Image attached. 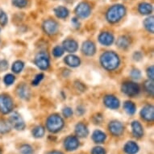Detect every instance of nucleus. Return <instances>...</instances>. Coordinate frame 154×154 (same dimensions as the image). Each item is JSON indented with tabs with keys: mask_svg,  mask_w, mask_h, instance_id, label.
Segmentation results:
<instances>
[{
	"mask_svg": "<svg viewBox=\"0 0 154 154\" xmlns=\"http://www.w3.org/2000/svg\"><path fill=\"white\" fill-rule=\"evenodd\" d=\"M106 139V135L100 130H95L92 135V140L97 144L104 143Z\"/></svg>",
	"mask_w": 154,
	"mask_h": 154,
	"instance_id": "nucleus-21",
	"label": "nucleus"
},
{
	"mask_svg": "<svg viewBox=\"0 0 154 154\" xmlns=\"http://www.w3.org/2000/svg\"><path fill=\"white\" fill-rule=\"evenodd\" d=\"M35 64L38 68L45 70L49 67V57L45 52L39 53L35 57Z\"/></svg>",
	"mask_w": 154,
	"mask_h": 154,
	"instance_id": "nucleus-5",
	"label": "nucleus"
},
{
	"mask_svg": "<svg viewBox=\"0 0 154 154\" xmlns=\"http://www.w3.org/2000/svg\"><path fill=\"white\" fill-rule=\"evenodd\" d=\"M82 53L86 56H93L95 53L96 48L94 44L90 41H85L82 47Z\"/></svg>",
	"mask_w": 154,
	"mask_h": 154,
	"instance_id": "nucleus-15",
	"label": "nucleus"
},
{
	"mask_svg": "<svg viewBox=\"0 0 154 154\" xmlns=\"http://www.w3.org/2000/svg\"><path fill=\"white\" fill-rule=\"evenodd\" d=\"M64 145L67 151H74L79 147V139L73 136H69L65 140Z\"/></svg>",
	"mask_w": 154,
	"mask_h": 154,
	"instance_id": "nucleus-10",
	"label": "nucleus"
},
{
	"mask_svg": "<svg viewBox=\"0 0 154 154\" xmlns=\"http://www.w3.org/2000/svg\"><path fill=\"white\" fill-rule=\"evenodd\" d=\"M75 132L76 135L81 138H85L88 136L89 131L87 129V127L82 123H79L75 126Z\"/></svg>",
	"mask_w": 154,
	"mask_h": 154,
	"instance_id": "nucleus-19",
	"label": "nucleus"
},
{
	"mask_svg": "<svg viewBox=\"0 0 154 154\" xmlns=\"http://www.w3.org/2000/svg\"><path fill=\"white\" fill-rule=\"evenodd\" d=\"M91 153L92 154H106V151L102 147H94L92 151H91Z\"/></svg>",
	"mask_w": 154,
	"mask_h": 154,
	"instance_id": "nucleus-38",
	"label": "nucleus"
},
{
	"mask_svg": "<svg viewBox=\"0 0 154 154\" xmlns=\"http://www.w3.org/2000/svg\"><path fill=\"white\" fill-rule=\"evenodd\" d=\"M44 79V74L42 73H40V74H37V75L35 76V78L34 79V80L32 81V85L34 86H37L38 84H40L42 80Z\"/></svg>",
	"mask_w": 154,
	"mask_h": 154,
	"instance_id": "nucleus-39",
	"label": "nucleus"
},
{
	"mask_svg": "<svg viewBox=\"0 0 154 154\" xmlns=\"http://www.w3.org/2000/svg\"><path fill=\"white\" fill-rule=\"evenodd\" d=\"M18 96L22 99H28L30 98V91L25 84H21L17 88Z\"/></svg>",
	"mask_w": 154,
	"mask_h": 154,
	"instance_id": "nucleus-17",
	"label": "nucleus"
},
{
	"mask_svg": "<svg viewBox=\"0 0 154 154\" xmlns=\"http://www.w3.org/2000/svg\"><path fill=\"white\" fill-rule=\"evenodd\" d=\"M124 108L128 115H133L137 111V106L132 102L127 101L124 103Z\"/></svg>",
	"mask_w": 154,
	"mask_h": 154,
	"instance_id": "nucleus-27",
	"label": "nucleus"
},
{
	"mask_svg": "<svg viewBox=\"0 0 154 154\" xmlns=\"http://www.w3.org/2000/svg\"><path fill=\"white\" fill-rule=\"evenodd\" d=\"M14 103L12 99L8 94L0 95V112L3 114H8L13 110Z\"/></svg>",
	"mask_w": 154,
	"mask_h": 154,
	"instance_id": "nucleus-4",
	"label": "nucleus"
},
{
	"mask_svg": "<svg viewBox=\"0 0 154 154\" xmlns=\"http://www.w3.org/2000/svg\"><path fill=\"white\" fill-rule=\"evenodd\" d=\"M23 67H24V64L23 61H16L12 65V71L15 73H20L21 71L23 70Z\"/></svg>",
	"mask_w": 154,
	"mask_h": 154,
	"instance_id": "nucleus-30",
	"label": "nucleus"
},
{
	"mask_svg": "<svg viewBox=\"0 0 154 154\" xmlns=\"http://www.w3.org/2000/svg\"><path fill=\"white\" fill-rule=\"evenodd\" d=\"M45 135V128L42 126L35 127L32 130V136L35 138H41Z\"/></svg>",
	"mask_w": 154,
	"mask_h": 154,
	"instance_id": "nucleus-29",
	"label": "nucleus"
},
{
	"mask_svg": "<svg viewBox=\"0 0 154 154\" xmlns=\"http://www.w3.org/2000/svg\"><path fill=\"white\" fill-rule=\"evenodd\" d=\"M12 4L16 8H23L28 4V0H12Z\"/></svg>",
	"mask_w": 154,
	"mask_h": 154,
	"instance_id": "nucleus-33",
	"label": "nucleus"
},
{
	"mask_svg": "<svg viewBox=\"0 0 154 154\" xmlns=\"http://www.w3.org/2000/svg\"><path fill=\"white\" fill-rule=\"evenodd\" d=\"M144 89L145 91L151 94L152 96H153L154 94V85H153V81L152 80H148L144 82Z\"/></svg>",
	"mask_w": 154,
	"mask_h": 154,
	"instance_id": "nucleus-31",
	"label": "nucleus"
},
{
	"mask_svg": "<svg viewBox=\"0 0 154 154\" xmlns=\"http://www.w3.org/2000/svg\"><path fill=\"white\" fill-rule=\"evenodd\" d=\"M133 57L135 60L140 61V60L142 58V54L140 53H139V52H137V53H135V54H134Z\"/></svg>",
	"mask_w": 154,
	"mask_h": 154,
	"instance_id": "nucleus-44",
	"label": "nucleus"
},
{
	"mask_svg": "<svg viewBox=\"0 0 154 154\" xmlns=\"http://www.w3.org/2000/svg\"><path fill=\"white\" fill-rule=\"evenodd\" d=\"M8 23V15L3 10L0 9V24L5 26Z\"/></svg>",
	"mask_w": 154,
	"mask_h": 154,
	"instance_id": "nucleus-36",
	"label": "nucleus"
},
{
	"mask_svg": "<svg viewBox=\"0 0 154 154\" xmlns=\"http://www.w3.org/2000/svg\"><path fill=\"white\" fill-rule=\"evenodd\" d=\"M48 154H63L61 152H59V151H52L50 152H48Z\"/></svg>",
	"mask_w": 154,
	"mask_h": 154,
	"instance_id": "nucleus-47",
	"label": "nucleus"
},
{
	"mask_svg": "<svg viewBox=\"0 0 154 154\" xmlns=\"http://www.w3.org/2000/svg\"><path fill=\"white\" fill-rule=\"evenodd\" d=\"M65 62L71 67H78L81 63V61L79 57H77V56L69 55L65 59Z\"/></svg>",
	"mask_w": 154,
	"mask_h": 154,
	"instance_id": "nucleus-22",
	"label": "nucleus"
},
{
	"mask_svg": "<svg viewBox=\"0 0 154 154\" xmlns=\"http://www.w3.org/2000/svg\"><path fill=\"white\" fill-rule=\"evenodd\" d=\"M147 74H148V77L149 79L153 81L154 79V67L153 66H150L149 68H148L147 69Z\"/></svg>",
	"mask_w": 154,
	"mask_h": 154,
	"instance_id": "nucleus-41",
	"label": "nucleus"
},
{
	"mask_svg": "<svg viewBox=\"0 0 154 154\" xmlns=\"http://www.w3.org/2000/svg\"><path fill=\"white\" fill-rule=\"evenodd\" d=\"M131 77L133 79H136V80H138V79H140L141 77V73L139 69H132L131 72Z\"/></svg>",
	"mask_w": 154,
	"mask_h": 154,
	"instance_id": "nucleus-37",
	"label": "nucleus"
},
{
	"mask_svg": "<svg viewBox=\"0 0 154 154\" xmlns=\"http://www.w3.org/2000/svg\"><path fill=\"white\" fill-rule=\"evenodd\" d=\"M139 11L142 15H149L152 11V6L148 3H142L139 5Z\"/></svg>",
	"mask_w": 154,
	"mask_h": 154,
	"instance_id": "nucleus-25",
	"label": "nucleus"
},
{
	"mask_svg": "<svg viewBox=\"0 0 154 154\" xmlns=\"http://www.w3.org/2000/svg\"><path fill=\"white\" fill-rule=\"evenodd\" d=\"M20 154H33L34 151L29 144H23L20 149Z\"/></svg>",
	"mask_w": 154,
	"mask_h": 154,
	"instance_id": "nucleus-32",
	"label": "nucleus"
},
{
	"mask_svg": "<svg viewBox=\"0 0 154 154\" xmlns=\"http://www.w3.org/2000/svg\"><path fill=\"white\" fill-rule=\"evenodd\" d=\"M100 62H101L102 66L105 69L110 71L114 70L119 65V56L114 52L107 51L102 54L100 57Z\"/></svg>",
	"mask_w": 154,
	"mask_h": 154,
	"instance_id": "nucleus-1",
	"label": "nucleus"
},
{
	"mask_svg": "<svg viewBox=\"0 0 154 154\" xmlns=\"http://www.w3.org/2000/svg\"><path fill=\"white\" fill-rule=\"evenodd\" d=\"M53 54L55 57H60L64 54V48L61 46H57L53 48Z\"/></svg>",
	"mask_w": 154,
	"mask_h": 154,
	"instance_id": "nucleus-34",
	"label": "nucleus"
},
{
	"mask_svg": "<svg viewBox=\"0 0 154 154\" xmlns=\"http://www.w3.org/2000/svg\"><path fill=\"white\" fill-rule=\"evenodd\" d=\"M0 154H1V150H0Z\"/></svg>",
	"mask_w": 154,
	"mask_h": 154,
	"instance_id": "nucleus-48",
	"label": "nucleus"
},
{
	"mask_svg": "<svg viewBox=\"0 0 154 154\" xmlns=\"http://www.w3.org/2000/svg\"><path fill=\"white\" fill-rule=\"evenodd\" d=\"M93 120L94 122V124H100L102 121H103V117L100 114H98V115H95L93 118Z\"/></svg>",
	"mask_w": 154,
	"mask_h": 154,
	"instance_id": "nucleus-43",
	"label": "nucleus"
},
{
	"mask_svg": "<svg viewBox=\"0 0 154 154\" xmlns=\"http://www.w3.org/2000/svg\"><path fill=\"white\" fill-rule=\"evenodd\" d=\"M72 23H73V25L75 27V28H79V25H80V23H79V21L78 19H76V18H73V20H72Z\"/></svg>",
	"mask_w": 154,
	"mask_h": 154,
	"instance_id": "nucleus-45",
	"label": "nucleus"
},
{
	"mask_svg": "<svg viewBox=\"0 0 154 154\" xmlns=\"http://www.w3.org/2000/svg\"><path fill=\"white\" fill-rule=\"evenodd\" d=\"M140 116L146 121H152L154 119V108L152 105H146L142 108Z\"/></svg>",
	"mask_w": 154,
	"mask_h": 154,
	"instance_id": "nucleus-12",
	"label": "nucleus"
},
{
	"mask_svg": "<svg viewBox=\"0 0 154 154\" xmlns=\"http://www.w3.org/2000/svg\"><path fill=\"white\" fill-rule=\"evenodd\" d=\"M11 128L10 122L7 120H1L0 121V133H7L8 131H10Z\"/></svg>",
	"mask_w": 154,
	"mask_h": 154,
	"instance_id": "nucleus-28",
	"label": "nucleus"
},
{
	"mask_svg": "<svg viewBox=\"0 0 154 154\" xmlns=\"http://www.w3.org/2000/svg\"><path fill=\"white\" fill-rule=\"evenodd\" d=\"M109 131L112 135L116 137H119L124 132V125L119 121H112L109 124L108 126Z\"/></svg>",
	"mask_w": 154,
	"mask_h": 154,
	"instance_id": "nucleus-11",
	"label": "nucleus"
},
{
	"mask_svg": "<svg viewBox=\"0 0 154 154\" xmlns=\"http://www.w3.org/2000/svg\"><path fill=\"white\" fill-rule=\"evenodd\" d=\"M75 12L79 17L85 19V18H87L89 15H91V7L87 3L82 2V3H80L79 5L77 6V8L75 9Z\"/></svg>",
	"mask_w": 154,
	"mask_h": 154,
	"instance_id": "nucleus-8",
	"label": "nucleus"
},
{
	"mask_svg": "<svg viewBox=\"0 0 154 154\" xmlns=\"http://www.w3.org/2000/svg\"><path fill=\"white\" fill-rule=\"evenodd\" d=\"M54 13L57 15V17L60 18V19H66L68 17L69 10L65 7L60 6L54 9Z\"/></svg>",
	"mask_w": 154,
	"mask_h": 154,
	"instance_id": "nucleus-23",
	"label": "nucleus"
},
{
	"mask_svg": "<svg viewBox=\"0 0 154 154\" xmlns=\"http://www.w3.org/2000/svg\"><path fill=\"white\" fill-rule=\"evenodd\" d=\"M15 76L12 75V74H7L5 76V78H4V82L7 86H11V85H12L14 83V82H15Z\"/></svg>",
	"mask_w": 154,
	"mask_h": 154,
	"instance_id": "nucleus-35",
	"label": "nucleus"
},
{
	"mask_svg": "<svg viewBox=\"0 0 154 154\" xmlns=\"http://www.w3.org/2000/svg\"><path fill=\"white\" fill-rule=\"evenodd\" d=\"M8 68V62L7 61H0V71H5Z\"/></svg>",
	"mask_w": 154,
	"mask_h": 154,
	"instance_id": "nucleus-42",
	"label": "nucleus"
},
{
	"mask_svg": "<svg viewBox=\"0 0 154 154\" xmlns=\"http://www.w3.org/2000/svg\"><path fill=\"white\" fill-rule=\"evenodd\" d=\"M99 41L103 45L109 46L112 45L114 42V36L111 33L107 32H102L99 36Z\"/></svg>",
	"mask_w": 154,
	"mask_h": 154,
	"instance_id": "nucleus-14",
	"label": "nucleus"
},
{
	"mask_svg": "<svg viewBox=\"0 0 154 154\" xmlns=\"http://www.w3.org/2000/svg\"><path fill=\"white\" fill-rule=\"evenodd\" d=\"M126 9L123 5L117 4L112 6L106 13V20L110 23H116L124 17Z\"/></svg>",
	"mask_w": 154,
	"mask_h": 154,
	"instance_id": "nucleus-2",
	"label": "nucleus"
},
{
	"mask_svg": "<svg viewBox=\"0 0 154 154\" xmlns=\"http://www.w3.org/2000/svg\"><path fill=\"white\" fill-rule=\"evenodd\" d=\"M58 23H57L55 20H48L45 21L43 23L44 31L48 35L56 34L58 31Z\"/></svg>",
	"mask_w": 154,
	"mask_h": 154,
	"instance_id": "nucleus-9",
	"label": "nucleus"
},
{
	"mask_svg": "<svg viewBox=\"0 0 154 154\" xmlns=\"http://www.w3.org/2000/svg\"><path fill=\"white\" fill-rule=\"evenodd\" d=\"M122 91L125 94L133 97L137 95L140 92V87L137 83L131 82H126L122 85Z\"/></svg>",
	"mask_w": 154,
	"mask_h": 154,
	"instance_id": "nucleus-6",
	"label": "nucleus"
},
{
	"mask_svg": "<svg viewBox=\"0 0 154 154\" xmlns=\"http://www.w3.org/2000/svg\"><path fill=\"white\" fill-rule=\"evenodd\" d=\"M79 45L78 43L74 40L72 39H67L63 41V48L68 53H74L78 50Z\"/></svg>",
	"mask_w": 154,
	"mask_h": 154,
	"instance_id": "nucleus-16",
	"label": "nucleus"
},
{
	"mask_svg": "<svg viewBox=\"0 0 154 154\" xmlns=\"http://www.w3.org/2000/svg\"><path fill=\"white\" fill-rule=\"evenodd\" d=\"M104 104L110 109H118L119 106V100L114 95H106L104 98Z\"/></svg>",
	"mask_w": 154,
	"mask_h": 154,
	"instance_id": "nucleus-13",
	"label": "nucleus"
},
{
	"mask_svg": "<svg viewBox=\"0 0 154 154\" xmlns=\"http://www.w3.org/2000/svg\"><path fill=\"white\" fill-rule=\"evenodd\" d=\"M63 115L64 116L66 117V118H69V117L72 116L73 115V110L70 108V107H65L63 109Z\"/></svg>",
	"mask_w": 154,
	"mask_h": 154,
	"instance_id": "nucleus-40",
	"label": "nucleus"
},
{
	"mask_svg": "<svg viewBox=\"0 0 154 154\" xmlns=\"http://www.w3.org/2000/svg\"><path fill=\"white\" fill-rule=\"evenodd\" d=\"M10 124L11 127L18 130L22 131L25 128V123L23 121V118L18 112H14L10 117Z\"/></svg>",
	"mask_w": 154,
	"mask_h": 154,
	"instance_id": "nucleus-7",
	"label": "nucleus"
},
{
	"mask_svg": "<svg viewBox=\"0 0 154 154\" xmlns=\"http://www.w3.org/2000/svg\"><path fill=\"white\" fill-rule=\"evenodd\" d=\"M84 112H85V110H84V108H82V106H79V107L77 108V113H78V115H79V116H82Z\"/></svg>",
	"mask_w": 154,
	"mask_h": 154,
	"instance_id": "nucleus-46",
	"label": "nucleus"
},
{
	"mask_svg": "<svg viewBox=\"0 0 154 154\" xmlns=\"http://www.w3.org/2000/svg\"><path fill=\"white\" fill-rule=\"evenodd\" d=\"M46 127L51 132H57L64 127V120L59 115L53 114L48 117L46 122Z\"/></svg>",
	"mask_w": 154,
	"mask_h": 154,
	"instance_id": "nucleus-3",
	"label": "nucleus"
},
{
	"mask_svg": "<svg viewBox=\"0 0 154 154\" xmlns=\"http://www.w3.org/2000/svg\"><path fill=\"white\" fill-rule=\"evenodd\" d=\"M131 130L134 137L140 138L144 136V129L143 127L138 121H133L131 123Z\"/></svg>",
	"mask_w": 154,
	"mask_h": 154,
	"instance_id": "nucleus-18",
	"label": "nucleus"
},
{
	"mask_svg": "<svg viewBox=\"0 0 154 154\" xmlns=\"http://www.w3.org/2000/svg\"><path fill=\"white\" fill-rule=\"evenodd\" d=\"M117 46L122 49H126L130 46L131 41L130 39L127 36H120V37L117 40Z\"/></svg>",
	"mask_w": 154,
	"mask_h": 154,
	"instance_id": "nucleus-24",
	"label": "nucleus"
},
{
	"mask_svg": "<svg viewBox=\"0 0 154 154\" xmlns=\"http://www.w3.org/2000/svg\"><path fill=\"white\" fill-rule=\"evenodd\" d=\"M144 28L146 30L150 33H153L154 32V17L150 16V17L146 18L144 21Z\"/></svg>",
	"mask_w": 154,
	"mask_h": 154,
	"instance_id": "nucleus-26",
	"label": "nucleus"
},
{
	"mask_svg": "<svg viewBox=\"0 0 154 154\" xmlns=\"http://www.w3.org/2000/svg\"><path fill=\"white\" fill-rule=\"evenodd\" d=\"M124 150L127 154H137L139 151V146L136 142L128 141L124 145Z\"/></svg>",
	"mask_w": 154,
	"mask_h": 154,
	"instance_id": "nucleus-20",
	"label": "nucleus"
}]
</instances>
